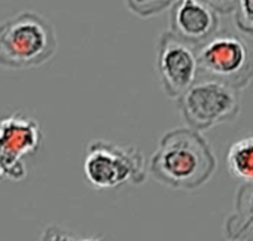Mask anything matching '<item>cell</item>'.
<instances>
[{"mask_svg": "<svg viewBox=\"0 0 253 241\" xmlns=\"http://www.w3.org/2000/svg\"><path fill=\"white\" fill-rule=\"evenodd\" d=\"M198 78L244 89L253 80V49L235 35H216L197 48Z\"/></svg>", "mask_w": 253, "mask_h": 241, "instance_id": "5", "label": "cell"}, {"mask_svg": "<svg viewBox=\"0 0 253 241\" xmlns=\"http://www.w3.org/2000/svg\"><path fill=\"white\" fill-rule=\"evenodd\" d=\"M42 130L38 120L14 113L0 119V165L11 180H23L27 176L23 158L35 154L42 145Z\"/></svg>", "mask_w": 253, "mask_h": 241, "instance_id": "7", "label": "cell"}, {"mask_svg": "<svg viewBox=\"0 0 253 241\" xmlns=\"http://www.w3.org/2000/svg\"><path fill=\"white\" fill-rule=\"evenodd\" d=\"M223 234L228 240H253V182L237 189L234 210L225 220Z\"/></svg>", "mask_w": 253, "mask_h": 241, "instance_id": "9", "label": "cell"}, {"mask_svg": "<svg viewBox=\"0 0 253 241\" xmlns=\"http://www.w3.org/2000/svg\"><path fill=\"white\" fill-rule=\"evenodd\" d=\"M177 109L188 127L209 131L238 118L241 89L220 80L198 78L177 98Z\"/></svg>", "mask_w": 253, "mask_h": 241, "instance_id": "3", "label": "cell"}, {"mask_svg": "<svg viewBox=\"0 0 253 241\" xmlns=\"http://www.w3.org/2000/svg\"><path fill=\"white\" fill-rule=\"evenodd\" d=\"M216 157L201 131L179 127L167 131L151 157L149 174L176 191H197L214 174Z\"/></svg>", "mask_w": 253, "mask_h": 241, "instance_id": "1", "label": "cell"}, {"mask_svg": "<svg viewBox=\"0 0 253 241\" xmlns=\"http://www.w3.org/2000/svg\"><path fill=\"white\" fill-rule=\"evenodd\" d=\"M2 176H5V174H3V168H2V165H0V177H2Z\"/></svg>", "mask_w": 253, "mask_h": 241, "instance_id": "14", "label": "cell"}, {"mask_svg": "<svg viewBox=\"0 0 253 241\" xmlns=\"http://www.w3.org/2000/svg\"><path fill=\"white\" fill-rule=\"evenodd\" d=\"M234 14L235 29L247 36H253V0H237Z\"/></svg>", "mask_w": 253, "mask_h": 241, "instance_id": "12", "label": "cell"}, {"mask_svg": "<svg viewBox=\"0 0 253 241\" xmlns=\"http://www.w3.org/2000/svg\"><path fill=\"white\" fill-rule=\"evenodd\" d=\"M219 15H228L235 11L237 0H204Z\"/></svg>", "mask_w": 253, "mask_h": 241, "instance_id": "13", "label": "cell"}, {"mask_svg": "<svg viewBox=\"0 0 253 241\" xmlns=\"http://www.w3.org/2000/svg\"><path fill=\"white\" fill-rule=\"evenodd\" d=\"M126 8L140 18H151L171 8L176 0H124Z\"/></svg>", "mask_w": 253, "mask_h": 241, "instance_id": "11", "label": "cell"}, {"mask_svg": "<svg viewBox=\"0 0 253 241\" xmlns=\"http://www.w3.org/2000/svg\"><path fill=\"white\" fill-rule=\"evenodd\" d=\"M219 26V14L204 0H176L170 8V30L195 48L216 36Z\"/></svg>", "mask_w": 253, "mask_h": 241, "instance_id": "8", "label": "cell"}, {"mask_svg": "<svg viewBox=\"0 0 253 241\" xmlns=\"http://www.w3.org/2000/svg\"><path fill=\"white\" fill-rule=\"evenodd\" d=\"M84 176L94 189H116L124 185H142L148 173L137 148L95 140L86 148Z\"/></svg>", "mask_w": 253, "mask_h": 241, "instance_id": "4", "label": "cell"}, {"mask_svg": "<svg viewBox=\"0 0 253 241\" xmlns=\"http://www.w3.org/2000/svg\"><path fill=\"white\" fill-rule=\"evenodd\" d=\"M57 49L55 27L38 12L24 11L0 23V67L35 69L48 63Z\"/></svg>", "mask_w": 253, "mask_h": 241, "instance_id": "2", "label": "cell"}, {"mask_svg": "<svg viewBox=\"0 0 253 241\" xmlns=\"http://www.w3.org/2000/svg\"><path fill=\"white\" fill-rule=\"evenodd\" d=\"M155 69L164 94L177 100L198 79L197 48L171 30L163 32L157 43Z\"/></svg>", "mask_w": 253, "mask_h": 241, "instance_id": "6", "label": "cell"}, {"mask_svg": "<svg viewBox=\"0 0 253 241\" xmlns=\"http://www.w3.org/2000/svg\"><path fill=\"white\" fill-rule=\"evenodd\" d=\"M225 161L234 179L243 183L253 182V134L234 142L226 152Z\"/></svg>", "mask_w": 253, "mask_h": 241, "instance_id": "10", "label": "cell"}]
</instances>
